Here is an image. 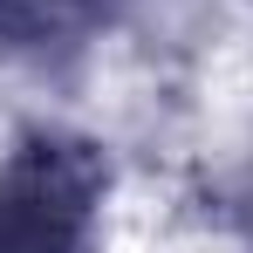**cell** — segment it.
<instances>
[{
	"label": "cell",
	"mask_w": 253,
	"mask_h": 253,
	"mask_svg": "<svg viewBox=\"0 0 253 253\" xmlns=\"http://www.w3.org/2000/svg\"><path fill=\"white\" fill-rule=\"evenodd\" d=\"M103 151L83 137H28L0 171V253H83L103 206Z\"/></svg>",
	"instance_id": "6da1fadb"
}]
</instances>
